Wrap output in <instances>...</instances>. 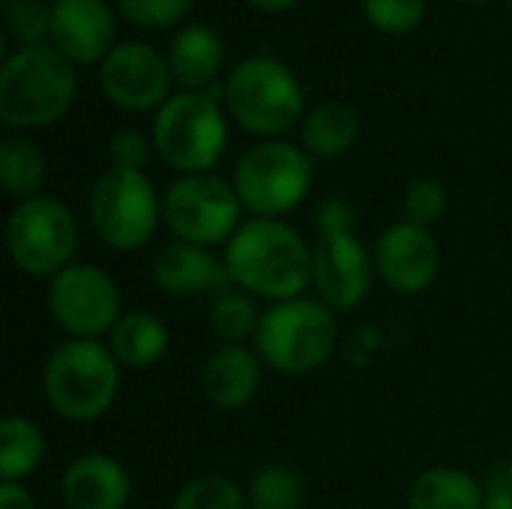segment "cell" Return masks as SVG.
<instances>
[{
	"instance_id": "6da1fadb",
	"label": "cell",
	"mask_w": 512,
	"mask_h": 509,
	"mask_svg": "<svg viewBox=\"0 0 512 509\" xmlns=\"http://www.w3.org/2000/svg\"><path fill=\"white\" fill-rule=\"evenodd\" d=\"M222 261L234 288L270 303L306 297L312 288L315 249L285 219H246L225 243Z\"/></svg>"
},
{
	"instance_id": "7a4b0ae2",
	"label": "cell",
	"mask_w": 512,
	"mask_h": 509,
	"mask_svg": "<svg viewBox=\"0 0 512 509\" xmlns=\"http://www.w3.org/2000/svg\"><path fill=\"white\" fill-rule=\"evenodd\" d=\"M75 90L72 60L48 42L21 45L0 66V120L9 129L51 126L69 111Z\"/></svg>"
},
{
	"instance_id": "3957f363",
	"label": "cell",
	"mask_w": 512,
	"mask_h": 509,
	"mask_svg": "<svg viewBox=\"0 0 512 509\" xmlns=\"http://www.w3.org/2000/svg\"><path fill=\"white\" fill-rule=\"evenodd\" d=\"M42 393L60 420L93 423L120 393V363L105 342L66 339L42 366Z\"/></svg>"
},
{
	"instance_id": "277c9868",
	"label": "cell",
	"mask_w": 512,
	"mask_h": 509,
	"mask_svg": "<svg viewBox=\"0 0 512 509\" xmlns=\"http://www.w3.org/2000/svg\"><path fill=\"white\" fill-rule=\"evenodd\" d=\"M336 345V312L312 297L270 303L252 339V348L261 357V363L279 375L318 372L333 357Z\"/></svg>"
},
{
	"instance_id": "5b68a950",
	"label": "cell",
	"mask_w": 512,
	"mask_h": 509,
	"mask_svg": "<svg viewBox=\"0 0 512 509\" xmlns=\"http://www.w3.org/2000/svg\"><path fill=\"white\" fill-rule=\"evenodd\" d=\"M222 99L234 123L264 141L285 135L306 117V93L300 78L270 54L240 60L225 78Z\"/></svg>"
},
{
	"instance_id": "8992f818",
	"label": "cell",
	"mask_w": 512,
	"mask_h": 509,
	"mask_svg": "<svg viewBox=\"0 0 512 509\" xmlns=\"http://www.w3.org/2000/svg\"><path fill=\"white\" fill-rule=\"evenodd\" d=\"M150 138L174 171L210 174L228 150V120L219 99L204 90H180L156 111Z\"/></svg>"
},
{
	"instance_id": "52a82bcc",
	"label": "cell",
	"mask_w": 512,
	"mask_h": 509,
	"mask_svg": "<svg viewBox=\"0 0 512 509\" xmlns=\"http://www.w3.org/2000/svg\"><path fill=\"white\" fill-rule=\"evenodd\" d=\"M231 183L246 213L282 219L294 213L312 189V156L282 138L258 141L237 159Z\"/></svg>"
},
{
	"instance_id": "ba28073f",
	"label": "cell",
	"mask_w": 512,
	"mask_h": 509,
	"mask_svg": "<svg viewBox=\"0 0 512 509\" xmlns=\"http://www.w3.org/2000/svg\"><path fill=\"white\" fill-rule=\"evenodd\" d=\"M87 216L111 252H138L162 222V195L144 171L108 168L90 189Z\"/></svg>"
},
{
	"instance_id": "9c48e42d",
	"label": "cell",
	"mask_w": 512,
	"mask_h": 509,
	"mask_svg": "<svg viewBox=\"0 0 512 509\" xmlns=\"http://www.w3.org/2000/svg\"><path fill=\"white\" fill-rule=\"evenodd\" d=\"M162 222L174 240L195 246H225L243 219L234 183L219 174H180L162 195Z\"/></svg>"
},
{
	"instance_id": "30bf717a",
	"label": "cell",
	"mask_w": 512,
	"mask_h": 509,
	"mask_svg": "<svg viewBox=\"0 0 512 509\" xmlns=\"http://www.w3.org/2000/svg\"><path fill=\"white\" fill-rule=\"evenodd\" d=\"M6 252L21 273L54 279L78 252V222L72 210L51 195L18 201L6 219Z\"/></svg>"
},
{
	"instance_id": "8fae6325",
	"label": "cell",
	"mask_w": 512,
	"mask_h": 509,
	"mask_svg": "<svg viewBox=\"0 0 512 509\" xmlns=\"http://www.w3.org/2000/svg\"><path fill=\"white\" fill-rule=\"evenodd\" d=\"M48 312L69 339L99 342L120 312L117 282L90 261H72L48 282Z\"/></svg>"
},
{
	"instance_id": "7c38bea8",
	"label": "cell",
	"mask_w": 512,
	"mask_h": 509,
	"mask_svg": "<svg viewBox=\"0 0 512 509\" xmlns=\"http://www.w3.org/2000/svg\"><path fill=\"white\" fill-rule=\"evenodd\" d=\"M171 81L168 57L147 42H117L99 63L102 93L123 111H159Z\"/></svg>"
},
{
	"instance_id": "4fadbf2b",
	"label": "cell",
	"mask_w": 512,
	"mask_h": 509,
	"mask_svg": "<svg viewBox=\"0 0 512 509\" xmlns=\"http://www.w3.org/2000/svg\"><path fill=\"white\" fill-rule=\"evenodd\" d=\"M372 255L378 279L390 291L405 297L429 291L441 270V252L432 228L414 225L408 219L384 228L375 240Z\"/></svg>"
},
{
	"instance_id": "5bb4252c",
	"label": "cell",
	"mask_w": 512,
	"mask_h": 509,
	"mask_svg": "<svg viewBox=\"0 0 512 509\" xmlns=\"http://www.w3.org/2000/svg\"><path fill=\"white\" fill-rule=\"evenodd\" d=\"M375 255L363 246L357 234L324 237L315 243L312 288L333 312H351L366 303L375 282Z\"/></svg>"
},
{
	"instance_id": "9a60e30c",
	"label": "cell",
	"mask_w": 512,
	"mask_h": 509,
	"mask_svg": "<svg viewBox=\"0 0 512 509\" xmlns=\"http://www.w3.org/2000/svg\"><path fill=\"white\" fill-rule=\"evenodd\" d=\"M117 21L105 0H54L51 45L72 63H102L117 45Z\"/></svg>"
},
{
	"instance_id": "2e32d148",
	"label": "cell",
	"mask_w": 512,
	"mask_h": 509,
	"mask_svg": "<svg viewBox=\"0 0 512 509\" xmlns=\"http://www.w3.org/2000/svg\"><path fill=\"white\" fill-rule=\"evenodd\" d=\"M153 285L168 297H198V294H225L234 288L225 261L195 243L171 240L150 261Z\"/></svg>"
},
{
	"instance_id": "e0dca14e",
	"label": "cell",
	"mask_w": 512,
	"mask_h": 509,
	"mask_svg": "<svg viewBox=\"0 0 512 509\" xmlns=\"http://www.w3.org/2000/svg\"><path fill=\"white\" fill-rule=\"evenodd\" d=\"M60 498L69 509H126L132 477L123 462L108 453H81L63 468Z\"/></svg>"
},
{
	"instance_id": "ac0fdd59",
	"label": "cell",
	"mask_w": 512,
	"mask_h": 509,
	"mask_svg": "<svg viewBox=\"0 0 512 509\" xmlns=\"http://www.w3.org/2000/svg\"><path fill=\"white\" fill-rule=\"evenodd\" d=\"M261 357L246 345H219L201 366V393L219 411L246 408L261 387Z\"/></svg>"
},
{
	"instance_id": "d6986e66",
	"label": "cell",
	"mask_w": 512,
	"mask_h": 509,
	"mask_svg": "<svg viewBox=\"0 0 512 509\" xmlns=\"http://www.w3.org/2000/svg\"><path fill=\"white\" fill-rule=\"evenodd\" d=\"M222 36L207 24H186L174 33L168 45V66L171 78L183 90H204L219 81L222 69Z\"/></svg>"
},
{
	"instance_id": "ffe728a7",
	"label": "cell",
	"mask_w": 512,
	"mask_h": 509,
	"mask_svg": "<svg viewBox=\"0 0 512 509\" xmlns=\"http://www.w3.org/2000/svg\"><path fill=\"white\" fill-rule=\"evenodd\" d=\"M105 345L120 369H150L168 351V327L153 312L132 309L117 318Z\"/></svg>"
},
{
	"instance_id": "44dd1931",
	"label": "cell",
	"mask_w": 512,
	"mask_h": 509,
	"mask_svg": "<svg viewBox=\"0 0 512 509\" xmlns=\"http://www.w3.org/2000/svg\"><path fill=\"white\" fill-rule=\"evenodd\" d=\"M486 483L450 465L426 468L408 486V509H483Z\"/></svg>"
},
{
	"instance_id": "7402d4cb",
	"label": "cell",
	"mask_w": 512,
	"mask_h": 509,
	"mask_svg": "<svg viewBox=\"0 0 512 509\" xmlns=\"http://www.w3.org/2000/svg\"><path fill=\"white\" fill-rule=\"evenodd\" d=\"M360 138V114L339 99L318 102L300 126V147L312 159H336Z\"/></svg>"
},
{
	"instance_id": "603a6c76",
	"label": "cell",
	"mask_w": 512,
	"mask_h": 509,
	"mask_svg": "<svg viewBox=\"0 0 512 509\" xmlns=\"http://www.w3.org/2000/svg\"><path fill=\"white\" fill-rule=\"evenodd\" d=\"M48 441L42 429L21 417L9 414L0 423V477L3 483H21L30 474H36L45 462Z\"/></svg>"
},
{
	"instance_id": "cb8c5ba5",
	"label": "cell",
	"mask_w": 512,
	"mask_h": 509,
	"mask_svg": "<svg viewBox=\"0 0 512 509\" xmlns=\"http://www.w3.org/2000/svg\"><path fill=\"white\" fill-rule=\"evenodd\" d=\"M0 183L6 195L27 201L42 195L45 183V156L36 141L24 135H9L0 144Z\"/></svg>"
},
{
	"instance_id": "d4e9b609",
	"label": "cell",
	"mask_w": 512,
	"mask_h": 509,
	"mask_svg": "<svg viewBox=\"0 0 512 509\" xmlns=\"http://www.w3.org/2000/svg\"><path fill=\"white\" fill-rule=\"evenodd\" d=\"M261 309L252 294L231 288L219 294L210 306V330L222 339V345H243L246 339H255L258 324H261Z\"/></svg>"
},
{
	"instance_id": "484cf974",
	"label": "cell",
	"mask_w": 512,
	"mask_h": 509,
	"mask_svg": "<svg viewBox=\"0 0 512 509\" xmlns=\"http://www.w3.org/2000/svg\"><path fill=\"white\" fill-rule=\"evenodd\" d=\"M249 509H303L306 483L288 465H264L246 486Z\"/></svg>"
},
{
	"instance_id": "4316f807",
	"label": "cell",
	"mask_w": 512,
	"mask_h": 509,
	"mask_svg": "<svg viewBox=\"0 0 512 509\" xmlns=\"http://www.w3.org/2000/svg\"><path fill=\"white\" fill-rule=\"evenodd\" d=\"M171 509H249V501L234 480L222 474H204L177 492Z\"/></svg>"
},
{
	"instance_id": "83f0119b",
	"label": "cell",
	"mask_w": 512,
	"mask_h": 509,
	"mask_svg": "<svg viewBox=\"0 0 512 509\" xmlns=\"http://www.w3.org/2000/svg\"><path fill=\"white\" fill-rule=\"evenodd\" d=\"M6 27L21 45H42L51 36L48 0H6Z\"/></svg>"
},
{
	"instance_id": "f1b7e54d",
	"label": "cell",
	"mask_w": 512,
	"mask_h": 509,
	"mask_svg": "<svg viewBox=\"0 0 512 509\" xmlns=\"http://www.w3.org/2000/svg\"><path fill=\"white\" fill-rule=\"evenodd\" d=\"M405 219L423 228H432L447 213V189L435 177H420L405 189Z\"/></svg>"
},
{
	"instance_id": "f546056e",
	"label": "cell",
	"mask_w": 512,
	"mask_h": 509,
	"mask_svg": "<svg viewBox=\"0 0 512 509\" xmlns=\"http://www.w3.org/2000/svg\"><path fill=\"white\" fill-rule=\"evenodd\" d=\"M363 12L384 33H411L426 15V0H363Z\"/></svg>"
},
{
	"instance_id": "4dcf8cb0",
	"label": "cell",
	"mask_w": 512,
	"mask_h": 509,
	"mask_svg": "<svg viewBox=\"0 0 512 509\" xmlns=\"http://www.w3.org/2000/svg\"><path fill=\"white\" fill-rule=\"evenodd\" d=\"M195 0H117L120 15L138 27H171L186 18Z\"/></svg>"
},
{
	"instance_id": "1f68e13d",
	"label": "cell",
	"mask_w": 512,
	"mask_h": 509,
	"mask_svg": "<svg viewBox=\"0 0 512 509\" xmlns=\"http://www.w3.org/2000/svg\"><path fill=\"white\" fill-rule=\"evenodd\" d=\"M153 138H147L141 129H117L108 141V159L111 168H135L144 171L153 153Z\"/></svg>"
},
{
	"instance_id": "d6a6232c",
	"label": "cell",
	"mask_w": 512,
	"mask_h": 509,
	"mask_svg": "<svg viewBox=\"0 0 512 509\" xmlns=\"http://www.w3.org/2000/svg\"><path fill=\"white\" fill-rule=\"evenodd\" d=\"M357 210L351 201L339 198V195H330L324 198L318 207H315V231H318V240L324 237H342V234H357Z\"/></svg>"
},
{
	"instance_id": "836d02e7",
	"label": "cell",
	"mask_w": 512,
	"mask_h": 509,
	"mask_svg": "<svg viewBox=\"0 0 512 509\" xmlns=\"http://www.w3.org/2000/svg\"><path fill=\"white\" fill-rule=\"evenodd\" d=\"M483 509H512V462L501 465L486 480V501Z\"/></svg>"
},
{
	"instance_id": "e575fe53",
	"label": "cell",
	"mask_w": 512,
	"mask_h": 509,
	"mask_svg": "<svg viewBox=\"0 0 512 509\" xmlns=\"http://www.w3.org/2000/svg\"><path fill=\"white\" fill-rule=\"evenodd\" d=\"M0 509H36V501L24 483H0Z\"/></svg>"
},
{
	"instance_id": "d590c367",
	"label": "cell",
	"mask_w": 512,
	"mask_h": 509,
	"mask_svg": "<svg viewBox=\"0 0 512 509\" xmlns=\"http://www.w3.org/2000/svg\"><path fill=\"white\" fill-rule=\"evenodd\" d=\"M255 9H264V12H285L291 6H297L300 0H249Z\"/></svg>"
},
{
	"instance_id": "8d00e7d4",
	"label": "cell",
	"mask_w": 512,
	"mask_h": 509,
	"mask_svg": "<svg viewBox=\"0 0 512 509\" xmlns=\"http://www.w3.org/2000/svg\"><path fill=\"white\" fill-rule=\"evenodd\" d=\"M468 3H486V0H468Z\"/></svg>"
},
{
	"instance_id": "74e56055",
	"label": "cell",
	"mask_w": 512,
	"mask_h": 509,
	"mask_svg": "<svg viewBox=\"0 0 512 509\" xmlns=\"http://www.w3.org/2000/svg\"><path fill=\"white\" fill-rule=\"evenodd\" d=\"M48 3H54V0H48Z\"/></svg>"
},
{
	"instance_id": "f35d334b",
	"label": "cell",
	"mask_w": 512,
	"mask_h": 509,
	"mask_svg": "<svg viewBox=\"0 0 512 509\" xmlns=\"http://www.w3.org/2000/svg\"><path fill=\"white\" fill-rule=\"evenodd\" d=\"M510 3H512V0H510Z\"/></svg>"
}]
</instances>
